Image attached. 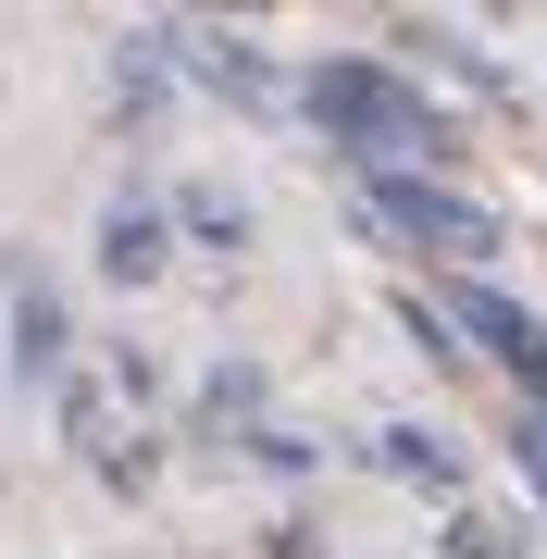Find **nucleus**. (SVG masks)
<instances>
[{
    "instance_id": "nucleus-1",
    "label": "nucleus",
    "mask_w": 547,
    "mask_h": 559,
    "mask_svg": "<svg viewBox=\"0 0 547 559\" xmlns=\"http://www.w3.org/2000/svg\"><path fill=\"white\" fill-rule=\"evenodd\" d=\"M311 124H324L336 150H361L373 175H399V150H436V100L399 62H324V75H311Z\"/></svg>"
},
{
    "instance_id": "nucleus-2",
    "label": "nucleus",
    "mask_w": 547,
    "mask_h": 559,
    "mask_svg": "<svg viewBox=\"0 0 547 559\" xmlns=\"http://www.w3.org/2000/svg\"><path fill=\"white\" fill-rule=\"evenodd\" d=\"M373 212L399 224L411 249L461 261V274H473V261H498V212L473 200V187H436V175H411V162H399V175H373Z\"/></svg>"
},
{
    "instance_id": "nucleus-3",
    "label": "nucleus",
    "mask_w": 547,
    "mask_h": 559,
    "mask_svg": "<svg viewBox=\"0 0 547 559\" xmlns=\"http://www.w3.org/2000/svg\"><path fill=\"white\" fill-rule=\"evenodd\" d=\"M436 311H461V348H486V360H510V373H523V399L547 411V323H535L523 299H498V286H448Z\"/></svg>"
},
{
    "instance_id": "nucleus-4",
    "label": "nucleus",
    "mask_w": 547,
    "mask_h": 559,
    "mask_svg": "<svg viewBox=\"0 0 547 559\" xmlns=\"http://www.w3.org/2000/svg\"><path fill=\"white\" fill-rule=\"evenodd\" d=\"M100 274H112V286L163 274V212H150V200H124V212L100 224Z\"/></svg>"
},
{
    "instance_id": "nucleus-5",
    "label": "nucleus",
    "mask_w": 547,
    "mask_h": 559,
    "mask_svg": "<svg viewBox=\"0 0 547 559\" xmlns=\"http://www.w3.org/2000/svg\"><path fill=\"white\" fill-rule=\"evenodd\" d=\"M13 360H25V373H50V360H62V299H50V286H25V299H13Z\"/></svg>"
},
{
    "instance_id": "nucleus-6",
    "label": "nucleus",
    "mask_w": 547,
    "mask_h": 559,
    "mask_svg": "<svg viewBox=\"0 0 547 559\" xmlns=\"http://www.w3.org/2000/svg\"><path fill=\"white\" fill-rule=\"evenodd\" d=\"M510 460H523V485L547 498V411H535V399H523V423H510Z\"/></svg>"
}]
</instances>
